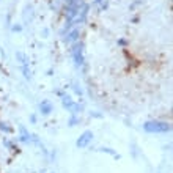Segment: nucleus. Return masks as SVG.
I'll return each instance as SVG.
<instances>
[{
  "label": "nucleus",
  "instance_id": "6",
  "mask_svg": "<svg viewBox=\"0 0 173 173\" xmlns=\"http://www.w3.org/2000/svg\"><path fill=\"white\" fill-rule=\"evenodd\" d=\"M61 102H63V106H65L66 109H69V110H71L72 106H74V101L71 99V96H63V101H61Z\"/></svg>",
  "mask_w": 173,
  "mask_h": 173
},
{
  "label": "nucleus",
  "instance_id": "2",
  "mask_svg": "<svg viewBox=\"0 0 173 173\" xmlns=\"http://www.w3.org/2000/svg\"><path fill=\"white\" fill-rule=\"evenodd\" d=\"M71 54H72V58H74V61H76L77 66H82L84 65L85 57H84V46H82V43H76V44H74Z\"/></svg>",
  "mask_w": 173,
  "mask_h": 173
},
{
  "label": "nucleus",
  "instance_id": "4",
  "mask_svg": "<svg viewBox=\"0 0 173 173\" xmlns=\"http://www.w3.org/2000/svg\"><path fill=\"white\" fill-rule=\"evenodd\" d=\"M39 107H41V112H43L44 115L51 113V110H52V106H51V102H49V101H43Z\"/></svg>",
  "mask_w": 173,
  "mask_h": 173
},
{
  "label": "nucleus",
  "instance_id": "3",
  "mask_svg": "<svg viewBox=\"0 0 173 173\" xmlns=\"http://www.w3.org/2000/svg\"><path fill=\"white\" fill-rule=\"evenodd\" d=\"M91 139H93L91 131H85V132L79 137V140H77V146H79V148H85V146L91 142Z\"/></svg>",
  "mask_w": 173,
  "mask_h": 173
},
{
  "label": "nucleus",
  "instance_id": "7",
  "mask_svg": "<svg viewBox=\"0 0 173 173\" xmlns=\"http://www.w3.org/2000/svg\"><path fill=\"white\" fill-rule=\"evenodd\" d=\"M76 123H77V118H76V116H72V118H71V121H69V126H74Z\"/></svg>",
  "mask_w": 173,
  "mask_h": 173
},
{
  "label": "nucleus",
  "instance_id": "1",
  "mask_svg": "<svg viewBox=\"0 0 173 173\" xmlns=\"http://www.w3.org/2000/svg\"><path fill=\"white\" fill-rule=\"evenodd\" d=\"M143 129L146 132H168L170 131V125L164 121H146L143 125Z\"/></svg>",
  "mask_w": 173,
  "mask_h": 173
},
{
  "label": "nucleus",
  "instance_id": "5",
  "mask_svg": "<svg viewBox=\"0 0 173 173\" xmlns=\"http://www.w3.org/2000/svg\"><path fill=\"white\" fill-rule=\"evenodd\" d=\"M77 36H79V29H74V30L68 35L66 43H74V41H77Z\"/></svg>",
  "mask_w": 173,
  "mask_h": 173
}]
</instances>
